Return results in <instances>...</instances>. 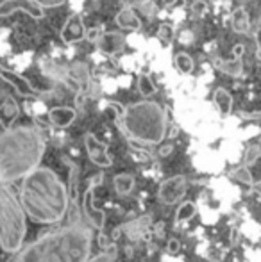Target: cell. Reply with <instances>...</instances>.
Listing matches in <instances>:
<instances>
[{"mask_svg":"<svg viewBox=\"0 0 261 262\" xmlns=\"http://www.w3.org/2000/svg\"><path fill=\"white\" fill-rule=\"evenodd\" d=\"M68 189L49 168H36L22 179L20 204L34 223H57L68 210Z\"/></svg>","mask_w":261,"mask_h":262,"instance_id":"1","label":"cell"},{"mask_svg":"<svg viewBox=\"0 0 261 262\" xmlns=\"http://www.w3.org/2000/svg\"><path fill=\"white\" fill-rule=\"evenodd\" d=\"M91 232L81 223L49 232L18 252L14 262H88Z\"/></svg>","mask_w":261,"mask_h":262,"instance_id":"2","label":"cell"},{"mask_svg":"<svg viewBox=\"0 0 261 262\" xmlns=\"http://www.w3.org/2000/svg\"><path fill=\"white\" fill-rule=\"evenodd\" d=\"M45 141L38 128L20 125L0 134V180L11 184L39 168Z\"/></svg>","mask_w":261,"mask_h":262,"instance_id":"3","label":"cell"},{"mask_svg":"<svg viewBox=\"0 0 261 262\" xmlns=\"http://www.w3.org/2000/svg\"><path fill=\"white\" fill-rule=\"evenodd\" d=\"M122 125L132 139L143 145H159L167 136V111L157 102L142 100L126 107Z\"/></svg>","mask_w":261,"mask_h":262,"instance_id":"4","label":"cell"},{"mask_svg":"<svg viewBox=\"0 0 261 262\" xmlns=\"http://www.w3.org/2000/svg\"><path fill=\"white\" fill-rule=\"evenodd\" d=\"M25 212L20 200L13 194L4 180H0V248L7 253H16L24 246Z\"/></svg>","mask_w":261,"mask_h":262,"instance_id":"5","label":"cell"},{"mask_svg":"<svg viewBox=\"0 0 261 262\" xmlns=\"http://www.w3.org/2000/svg\"><path fill=\"white\" fill-rule=\"evenodd\" d=\"M102 180H104V175H102V173L95 175L93 179H91V184H90V187H88L86 194H84V212H86V220L90 221L91 227L97 228V230H102L106 225L104 210L95 207V189L101 186Z\"/></svg>","mask_w":261,"mask_h":262,"instance_id":"6","label":"cell"},{"mask_svg":"<svg viewBox=\"0 0 261 262\" xmlns=\"http://www.w3.org/2000/svg\"><path fill=\"white\" fill-rule=\"evenodd\" d=\"M186 187H188L186 177L183 175L170 177V179H167L159 186V191H157L159 202L165 205H175L186 194Z\"/></svg>","mask_w":261,"mask_h":262,"instance_id":"7","label":"cell"},{"mask_svg":"<svg viewBox=\"0 0 261 262\" xmlns=\"http://www.w3.org/2000/svg\"><path fill=\"white\" fill-rule=\"evenodd\" d=\"M84 145H86V152L93 164L101 166V168H109L113 164V159L108 152V145L102 143L95 134H86Z\"/></svg>","mask_w":261,"mask_h":262,"instance_id":"8","label":"cell"},{"mask_svg":"<svg viewBox=\"0 0 261 262\" xmlns=\"http://www.w3.org/2000/svg\"><path fill=\"white\" fill-rule=\"evenodd\" d=\"M16 11H24L29 16H32L34 20L43 18V9L39 6H36L32 0H4L0 4V16H6V14L16 13Z\"/></svg>","mask_w":261,"mask_h":262,"instance_id":"9","label":"cell"},{"mask_svg":"<svg viewBox=\"0 0 261 262\" xmlns=\"http://www.w3.org/2000/svg\"><path fill=\"white\" fill-rule=\"evenodd\" d=\"M86 36V29H84L83 18L79 14H72V16L66 20L63 31H61V38L66 43H75Z\"/></svg>","mask_w":261,"mask_h":262,"instance_id":"10","label":"cell"},{"mask_svg":"<svg viewBox=\"0 0 261 262\" xmlns=\"http://www.w3.org/2000/svg\"><path fill=\"white\" fill-rule=\"evenodd\" d=\"M98 49L102 50L104 54L113 55L118 54L120 50L124 49L126 45V38H124L120 32H102L101 39H98Z\"/></svg>","mask_w":261,"mask_h":262,"instance_id":"11","label":"cell"},{"mask_svg":"<svg viewBox=\"0 0 261 262\" xmlns=\"http://www.w3.org/2000/svg\"><path fill=\"white\" fill-rule=\"evenodd\" d=\"M77 113L73 107H65V105H59V107H52L49 111V120L52 125L59 128H65V127H70L75 120Z\"/></svg>","mask_w":261,"mask_h":262,"instance_id":"12","label":"cell"},{"mask_svg":"<svg viewBox=\"0 0 261 262\" xmlns=\"http://www.w3.org/2000/svg\"><path fill=\"white\" fill-rule=\"evenodd\" d=\"M115 21L124 31H138V29L142 27V20H139L138 14H136L134 9H131V7L120 9L115 16Z\"/></svg>","mask_w":261,"mask_h":262,"instance_id":"13","label":"cell"},{"mask_svg":"<svg viewBox=\"0 0 261 262\" xmlns=\"http://www.w3.org/2000/svg\"><path fill=\"white\" fill-rule=\"evenodd\" d=\"M0 77H2V79H6L7 82H9L11 86L18 91V93L24 95V97H31V95H34V88H32L31 84L24 79V77L16 75V73L7 72V70H4V68H0Z\"/></svg>","mask_w":261,"mask_h":262,"instance_id":"14","label":"cell"},{"mask_svg":"<svg viewBox=\"0 0 261 262\" xmlns=\"http://www.w3.org/2000/svg\"><path fill=\"white\" fill-rule=\"evenodd\" d=\"M213 104H215L222 116H229L231 111H233V95L227 90H224V88H218V90H215V95H213Z\"/></svg>","mask_w":261,"mask_h":262,"instance_id":"15","label":"cell"},{"mask_svg":"<svg viewBox=\"0 0 261 262\" xmlns=\"http://www.w3.org/2000/svg\"><path fill=\"white\" fill-rule=\"evenodd\" d=\"M134 177L131 173H120V175L115 177L113 180V186H115V191L120 194V196H127L131 194V191L134 189Z\"/></svg>","mask_w":261,"mask_h":262,"instance_id":"16","label":"cell"},{"mask_svg":"<svg viewBox=\"0 0 261 262\" xmlns=\"http://www.w3.org/2000/svg\"><path fill=\"white\" fill-rule=\"evenodd\" d=\"M216 68L220 72L227 73L231 77H240L244 72V62H242L240 55H236V59H227V61H216Z\"/></svg>","mask_w":261,"mask_h":262,"instance_id":"17","label":"cell"},{"mask_svg":"<svg viewBox=\"0 0 261 262\" xmlns=\"http://www.w3.org/2000/svg\"><path fill=\"white\" fill-rule=\"evenodd\" d=\"M18 116V105L13 100H6L0 105V121L6 128H9V125L13 123V120Z\"/></svg>","mask_w":261,"mask_h":262,"instance_id":"18","label":"cell"},{"mask_svg":"<svg viewBox=\"0 0 261 262\" xmlns=\"http://www.w3.org/2000/svg\"><path fill=\"white\" fill-rule=\"evenodd\" d=\"M138 91L143 98H150L157 93V88H156V84H154V80L150 79V75L142 73V75L138 77Z\"/></svg>","mask_w":261,"mask_h":262,"instance_id":"19","label":"cell"},{"mask_svg":"<svg viewBox=\"0 0 261 262\" xmlns=\"http://www.w3.org/2000/svg\"><path fill=\"white\" fill-rule=\"evenodd\" d=\"M197 214V204L195 202H185L181 204L175 210V221L179 223H185V221H190L193 216Z\"/></svg>","mask_w":261,"mask_h":262,"instance_id":"20","label":"cell"},{"mask_svg":"<svg viewBox=\"0 0 261 262\" xmlns=\"http://www.w3.org/2000/svg\"><path fill=\"white\" fill-rule=\"evenodd\" d=\"M174 64L183 75H188V73L193 72V59L192 55H188L186 52H179L174 55Z\"/></svg>","mask_w":261,"mask_h":262,"instance_id":"21","label":"cell"},{"mask_svg":"<svg viewBox=\"0 0 261 262\" xmlns=\"http://www.w3.org/2000/svg\"><path fill=\"white\" fill-rule=\"evenodd\" d=\"M233 29L236 32H245L249 29V14L244 9H236L233 14Z\"/></svg>","mask_w":261,"mask_h":262,"instance_id":"22","label":"cell"},{"mask_svg":"<svg viewBox=\"0 0 261 262\" xmlns=\"http://www.w3.org/2000/svg\"><path fill=\"white\" fill-rule=\"evenodd\" d=\"M116 257H118L116 246H109V248H106V252H102L98 257H95V259H91L88 262H115Z\"/></svg>","mask_w":261,"mask_h":262,"instance_id":"23","label":"cell"},{"mask_svg":"<svg viewBox=\"0 0 261 262\" xmlns=\"http://www.w3.org/2000/svg\"><path fill=\"white\" fill-rule=\"evenodd\" d=\"M233 177L242 184H247V186H252V173L249 171L247 166H242V168L234 169L233 171Z\"/></svg>","mask_w":261,"mask_h":262,"instance_id":"24","label":"cell"},{"mask_svg":"<svg viewBox=\"0 0 261 262\" xmlns=\"http://www.w3.org/2000/svg\"><path fill=\"white\" fill-rule=\"evenodd\" d=\"M259 157H261L259 146H251V148L247 150V154H245V164H247V166L254 164V162L258 161Z\"/></svg>","mask_w":261,"mask_h":262,"instance_id":"25","label":"cell"},{"mask_svg":"<svg viewBox=\"0 0 261 262\" xmlns=\"http://www.w3.org/2000/svg\"><path fill=\"white\" fill-rule=\"evenodd\" d=\"M32 2H34L36 6L42 7V9H45V7H57V6H61L65 0H32Z\"/></svg>","mask_w":261,"mask_h":262,"instance_id":"26","label":"cell"},{"mask_svg":"<svg viewBox=\"0 0 261 262\" xmlns=\"http://www.w3.org/2000/svg\"><path fill=\"white\" fill-rule=\"evenodd\" d=\"M179 250H181V243L177 241V239H170V241L167 243V252L172 253V255H177Z\"/></svg>","mask_w":261,"mask_h":262,"instance_id":"27","label":"cell"},{"mask_svg":"<svg viewBox=\"0 0 261 262\" xmlns=\"http://www.w3.org/2000/svg\"><path fill=\"white\" fill-rule=\"evenodd\" d=\"M101 36H102V31H98V29H91V31H86V36H84V38L90 39V41H93V43H97L98 39H101Z\"/></svg>","mask_w":261,"mask_h":262,"instance_id":"28","label":"cell"},{"mask_svg":"<svg viewBox=\"0 0 261 262\" xmlns=\"http://www.w3.org/2000/svg\"><path fill=\"white\" fill-rule=\"evenodd\" d=\"M192 9H193V13H195V14H202V13H206V11H208V6H206V2H202V0H197V2H193Z\"/></svg>","mask_w":261,"mask_h":262,"instance_id":"29","label":"cell"},{"mask_svg":"<svg viewBox=\"0 0 261 262\" xmlns=\"http://www.w3.org/2000/svg\"><path fill=\"white\" fill-rule=\"evenodd\" d=\"M252 189H254L256 191V193H258L259 194V196H261V180H259V182H252Z\"/></svg>","mask_w":261,"mask_h":262,"instance_id":"30","label":"cell"},{"mask_svg":"<svg viewBox=\"0 0 261 262\" xmlns=\"http://www.w3.org/2000/svg\"><path fill=\"white\" fill-rule=\"evenodd\" d=\"M170 152H172V146H165V148H161V150H159V154H161L163 157H165V156H168Z\"/></svg>","mask_w":261,"mask_h":262,"instance_id":"31","label":"cell"},{"mask_svg":"<svg viewBox=\"0 0 261 262\" xmlns=\"http://www.w3.org/2000/svg\"><path fill=\"white\" fill-rule=\"evenodd\" d=\"M258 57L261 59V45H259V49H258Z\"/></svg>","mask_w":261,"mask_h":262,"instance_id":"32","label":"cell"}]
</instances>
